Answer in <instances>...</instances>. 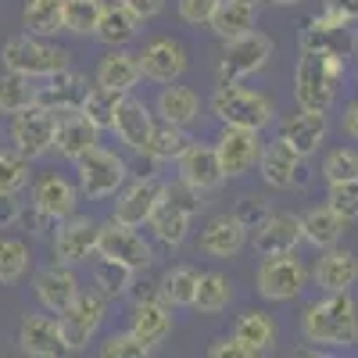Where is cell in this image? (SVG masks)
Listing matches in <instances>:
<instances>
[{
	"mask_svg": "<svg viewBox=\"0 0 358 358\" xmlns=\"http://www.w3.org/2000/svg\"><path fill=\"white\" fill-rule=\"evenodd\" d=\"M344 219L334 212L330 204H319V208H308V212L301 215V233H305V244L312 248H337L341 236H344Z\"/></svg>",
	"mask_w": 358,
	"mask_h": 358,
	"instance_id": "d6a6232c",
	"label": "cell"
},
{
	"mask_svg": "<svg viewBox=\"0 0 358 358\" xmlns=\"http://www.w3.org/2000/svg\"><path fill=\"white\" fill-rule=\"evenodd\" d=\"M322 25H355L358 22V0H322V11L315 15Z\"/></svg>",
	"mask_w": 358,
	"mask_h": 358,
	"instance_id": "681fc988",
	"label": "cell"
},
{
	"mask_svg": "<svg viewBox=\"0 0 358 358\" xmlns=\"http://www.w3.org/2000/svg\"><path fill=\"white\" fill-rule=\"evenodd\" d=\"M140 33V18L122 4V0H111V4H104L101 11V22L94 29V36L104 43V47H126L133 43Z\"/></svg>",
	"mask_w": 358,
	"mask_h": 358,
	"instance_id": "4dcf8cb0",
	"label": "cell"
},
{
	"mask_svg": "<svg viewBox=\"0 0 358 358\" xmlns=\"http://www.w3.org/2000/svg\"><path fill=\"white\" fill-rule=\"evenodd\" d=\"M86 90H90V83L79 72L65 69V72L47 76V83L36 90V104L47 108V111H69V108H79L83 104Z\"/></svg>",
	"mask_w": 358,
	"mask_h": 358,
	"instance_id": "83f0119b",
	"label": "cell"
},
{
	"mask_svg": "<svg viewBox=\"0 0 358 358\" xmlns=\"http://www.w3.org/2000/svg\"><path fill=\"white\" fill-rule=\"evenodd\" d=\"M341 79H344V57L319 54V50H301L297 69H294V101H297V108L330 115Z\"/></svg>",
	"mask_w": 358,
	"mask_h": 358,
	"instance_id": "7a4b0ae2",
	"label": "cell"
},
{
	"mask_svg": "<svg viewBox=\"0 0 358 358\" xmlns=\"http://www.w3.org/2000/svg\"><path fill=\"white\" fill-rule=\"evenodd\" d=\"M308 287V268L301 265L294 251L287 255H265V262L258 265V276H255V290L258 297L273 305H287L294 297H301Z\"/></svg>",
	"mask_w": 358,
	"mask_h": 358,
	"instance_id": "52a82bcc",
	"label": "cell"
},
{
	"mask_svg": "<svg viewBox=\"0 0 358 358\" xmlns=\"http://www.w3.org/2000/svg\"><path fill=\"white\" fill-rule=\"evenodd\" d=\"M201 201V194L197 190H190L187 183H165V194H162V201H158V208L151 212V219H147V226H151V233H155V241L158 244H165V248H179L187 241V233H190V222H194V215H197V204Z\"/></svg>",
	"mask_w": 358,
	"mask_h": 358,
	"instance_id": "277c9868",
	"label": "cell"
},
{
	"mask_svg": "<svg viewBox=\"0 0 358 358\" xmlns=\"http://www.w3.org/2000/svg\"><path fill=\"white\" fill-rule=\"evenodd\" d=\"M162 194H165V183H162L158 176H140V179H133L122 194H118L111 219L122 222V226H136L140 229V226H147L151 212L158 208Z\"/></svg>",
	"mask_w": 358,
	"mask_h": 358,
	"instance_id": "e0dca14e",
	"label": "cell"
},
{
	"mask_svg": "<svg viewBox=\"0 0 358 358\" xmlns=\"http://www.w3.org/2000/svg\"><path fill=\"white\" fill-rule=\"evenodd\" d=\"M326 204H330L344 222H355L358 219V179L330 183V190H326Z\"/></svg>",
	"mask_w": 358,
	"mask_h": 358,
	"instance_id": "7dc6e473",
	"label": "cell"
},
{
	"mask_svg": "<svg viewBox=\"0 0 358 358\" xmlns=\"http://www.w3.org/2000/svg\"><path fill=\"white\" fill-rule=\"evenodd\" d=\"M122 4H126L140 22H151V18H158V15L165 11V0H122Z\"/></svg>",
	"mask_w": 358,
	"mask_h": 358,
	"instance_id": "db71d44e",
	"label": "cell"
},
{
	"mask_svg": "<svg viewBox=\"0 0 358 358\" xmlns=\"http://www.w3.org/2000/svg\"><path fill=\"white\" fill-rule=\"evenodd\" d=\"M18 348L33 358H62L69 355V341L62 330V319L54 315H25L18 326Z\"/></svg>",
	"mask_w": 358,
	"mask_h": 358,
	"instance_id": "ac0fdd59",
	"label": "cell"
},
{
	"mask_svg": "<svg viewBox=\"0 0 358 358\" xmlns=\"http://www.w3.org/2000/svg\"><path fill=\"white\" fill-rule=\"evenodd\" d=\"M251 248L255 255H287V251H297V244L305 241L301 233V215L294 212H268L255 229H251Z\"/></svg>",
	"mask_w": 358,
	"mask_h": 358,
	"instance_id": "2e32d148",
	"label": "cell"
},
{
	"mask_svg": "<svg viewBox=\"0 0 358 358\" xmlns=\"http://www.w3.org/2000/svg\"><path fill=\"white\" fill-rule=\"evenodd\" d=\"M241 4H251V8H258V4H265V0H241Z\"/></svg>",
	"mask_w": 358,
	"mask_h": 358,
	"instance_id": "680465c9",
	"label": "cell"
},
{
	"mask_svg": "<svg viewBox=\"0 0 358 358\" xmlns=\"http://www.w3.org/2000/svg\"><path fill=\"white\" fill-rule=\"evenodd\" d=\"M190 147V136L183 126H172L165 118L155 115V129H151V140H147V158L155 162H176Z\"/></svg>",
	"mask_w": 358,
	"mask_h": 358,
	"instance_id": "ab89813d",
	"label": "cell"
},
{
	"mask_svg": "<svg viewBox=\"0 0 358 358\" xmlns=\"http://www.w3.org/2000/svg\"><path fill=\"white\" fill-rule=\"evenodd\" d=\"M233 337L241 341L255 358L258 355H268V351L276 348V319L268 315V312H262V308L244 312L241 319H236V326H233Z\"/></svg>",
	"mask_w": 358,
	"mask_h": 358,
	"instance_id": "1f68e13d",
	"label": "cell"
},
{
	"mask_svg": "<svg viewBox=\"0 0 358 358\" xmlns=\"http://www.w3.org/2000/svg\"><path fill=\"white\" fill-rule=\"evenodd\" d=\"M197 280H201V273L194 265H172V268H165V276L158 280L162 301L172 305V308H190L194 294H197Z\"/></svg>",
	"mask_w": 358,
	"mask_h": 358,
	"instance_id": "d590c367",
	"label": "cell"
},
{
	"mask_svg": "<svg viewBox=\"0 0 358 358\" xmlns=\"http://www.w3.org/2000/svg\"><path fill=\"white\" fill-rule=\"evenodd\" d=\"M22 219V208L15 201V194H0V229H11Z\"/></svg>",
	"mask_w": 358,
	"mask_h": 358,
	"instance_id": "11a10c76",
	"label": "cell"
},
{
	"mask_svg": "<svg viewBox=\"0 0 358 358\" xmlns=\"http://www.w3.org/2000/svg\"><path fill=\"white\" fill-rule=\"evenodd\" d=\"M29 187V158L18 151H0V194H18Z\"/></svg>",
	"mask_w": 358,
	"mask_h": 358,
	"instance_id": "f6af8a7d",
	"label": "cell"
},
{
	"mask_svg": "<svg viewBox=\"0 0 358 358\" xmlns=\"http://www.w3.org/2000/svg\"><path fill=\"white\" fill-rule=\"evenodd\" d=\"M126 179H129V165L118 158L115 151H104L101 143L76 162V183H79V194L86 201H108V197H115L118 190L126 187Z\"/></svg>",
	"mask_w": 358,
	"mask_h": 358,
	"instance_id": "8992f818",
	"label": "cell"
},
{
	"mask_svg": "<svg viewBox=\"0 0 358 358\" xmlns=\"http://www.w3.org/2000/svg\"><path fill=\"white\" fill-rule=\"evenodd\" d=\"M155 348L151 344H143L136 334H111V337H104V344H101V355L104 358H147Z\"/></svg>",
	"mask_w": 358,
	"mask_h": 358,
	"instance_id": "c3c4849f",
	"label": "cell"
},
{
	"mask_svg": "<svg viewBox=\"0 0 358 358\" xmlns=\"http://www.w3.org/2000/svg\"><path fill=\"white\" fill-rule=\"evenodd\" d=\"M140 79H143L140 57L129 54L126 47H111L101 62H97V72H94V83L111 86V90H118V94H129Z\"/></svg>",
	"mask_w": 358,
	"mask_h": 358,
	"instance_id": "f546056e",
	"label": "cell"
},
{
	"mask_svg": "<svg viewBox=\"0 0 358 358\" xmlns=\"http://www.w3.org/2000/svg\"><path fill=\"white\" fill-rule=\"evenodd\" d=\"M62 11H65V0H25L22 22L33 36H57V33H65Z\"/></svg>",
	"mask_w": 358,
	"mask_h": 358,
	"instance_id": "8d00e7d4",
	"label": "cell"
},
{
	"mask_svg": "<svg viewBox=\"0 0 358 358\" xmlns=\"http://www.w3.org/2000/svg\"><path fill=\"white\" fill-rule=\"evenodd\" d=\"M136 57H140L143 79H151V83H176L187 72V47L179 40H172V36L151 40Z\"/></svg>",
	"mask_w": 358,
	"mask_h": 358,
	"instance_id": "ffe728a7",
	"label": "cell"
},
{
	"mask_svg": "<svg viewBox=\"0 0 358 358\" xmlns=\"http://www.w3.org/2000/svg\"><path fill=\"white\" fill-rule=\"evenodd\" d=\"M212 115L222 126H241V129H268L276 122V104L268 94H258V90H248L241 83H219L212 101H208Z\"/></svg>",
	"mask_w": 358,
	"mask_h": 358,
	"instance_id": "3957f363",
	"label": "cell"
},
{
	"mask_svg": "<svg viewBox=\"0 0 358 358\" xmlns=\"http://www.w3.org/2000/svg\"><path fill=\"white\" fill-rule=\"evenodd\" d=\"M262 133L258 129H241V126H222L219 140H215V151H219V162H222V172L226 179H241L248 172L258 169V158H262Z\"/></svg>",
	"mask_w": 358,
	"mask_h": 358,
	"instance_id": "5bb4252c",
	"label": "cell"
},
{
	"mask_svg": "<svg viewBox=\"0 0 358 358\" xmlns=\"http://www.w3.org/2000/svg\"><path fill=\"white\" fill-rule=\"evenodd\" d=\"M129 334H136L143 344H165L172 334V305H165L162 297H151V301H133L129 312Z\"/></svg>",
	"mask_w": 358,
	"mask_h": 358,
	"instance_id": "4316f807",
	"label": "cell"
},
{
	"mask_svg": "<svg viewBox=\"0 0 358 358\" xmlns=\"http://www.w3.org/2000/svg\"><path fill=\"white\" fill-rule=\"evenodd\" d=\"M36 79L22 72H0V115H18L36 104Z\"/></svg>",
	"mask_w": 358,
	"mask_h": 358,
	"instance_id": "f35d334b",
	"label": "cell"
},
{
	"mask_svg": "<svg viewBox=\"0 0 358 358\" xmlns=\"http://www.w3.org/2000/svg\"><path fill=\"white\" fill-rule=\"evenodd\" d=\"M301 50H319V54L348 57L351 54V25H322V22L312 18L301 29Z\"/></svg>",
	"mask_w": 358,
	"mask_h": 358,
	"instance_id": "e575fe53",
	"label": "cell"
},
{
	"mask_svg": "<svg viewBox=\"0 0 358 358\" xmlns=\"http://www.w3.org/2000/svg\"><path fill=\"white\" fill-rule=\"evenodd\" d=\"M101 11H104V0H65V11H62L65 33L94 36V29L101 22Z\"/></svg>",
	"mask_w": 358,
	"mask_h": 358,
	"instance_id": "ee69618b",
	"label": "cell"
},
{
	"mask_svg": "<svg viewBox=\"0 0 358 358\" xmlns=\"http://www.w3.org/2000/svg\"><path fill=\"white\" fill-rule=\"evenodd\" d=\"M326 133H330V122H326V111H297V115H287V118H280V129H276V136L287 143V147H294L301 158H312L319 147H322V140H326Z\"/></svg>",
	"mask_w": 358,
	"mask_h": 358,
	"instance_id": "603a6c76",
	"label": "cell"
},
{
	"mask_svg": "<svg viewBox=\"0 0 358 358\" xmlns=\"http://www.w3.org/2000/svg\"><path fill=\"white\" fill-rule=\"evenodd\" d=\"M322 176H326V183L358 179V151L355 147H334V151L322 158Z\"/></svg>",
	"mask_w": 358,
	"mask_h": 358,
	"instance_id": "bcb514c9",
	"label": "cell"
},
{
	"mask_svg": "<svg viewBox=\"0 0 358 358\" xmlns=\"http://www.w3.org/2000/svg\"><path fill=\"white\" fill-rule=\"evenodd\" d=\"M122 97L126 94H118V90H111V86H101V83H94L86 90V97H83V104H79V111L94 122L101 133L104 129H111V122H115V111H118V104H122Z\"/></svg>",
	"mask_w": 358,
	"mask_h": 358,
	"instance_id": "60d3db41",
	"label": "cell"
},
{
	"mask_svg": "<svg viewBox=\"0 0 358 358\" xmlns=\"http://www.w3.org/2000/svg\"><path fill=\"white\" fill-rule=\"evenodd\" d=\"M301 337L334 351L358 344V301L351 297V290H337L326 294L322 301H312L301 312Z\"/></svg>",
	"mask_w": 358,
	"mask_h": 358,
	"instance_id": "6da1fadb",
	"label": "cell"
},
{
	"mask_svg": "<svg viewBox=\"0 0 358 358\" xmlns=\"http://www.w3.org/2000/svg\"><path fill=\"white\" fill-rule=\"evenodd\" d=\"M258 172H262V179H265L273 190H287V187H297V183L305 179V176H301V172H305V158L276 136V140H268V143L262 147Z\"/></svg>",
	"mask_w": 358,
	"mask_h": 358,
	"instance_id": "7402d4cb",
	"label": "cell"
},
{
	"mask_svg": "<svg viewBox=\"0 0 358 358\" xmlns=\"http://www.w3.org/2000/svg\"><path fill=\"white\" fill-rule=\"evenodd\" d=\"M265 4H273V8H294V4H301V0H265Z\"/></svg>",
	"mask_w": 358,
	"mask_h": 358,
	"instance_id": "6f0895ef",
	"label": "cell"
},
{
	"mask_svg": "<svg viewBox=\"0 0 358 358\" xmlns=\"http://www.w3.org/2000/svg\"><path fill=\"white\" fill-rule=\"evenodd\" d=\"M255 22H258V8L241 4V0H219V8H215V15H212L208 25H212V33L226 43V40H236V36L251 33Z\"/></svg>",
	"mask_w": 358,
	"mask_h": 358,
	"instance_id": "836d02e7",
	"label": "cell"
},
{
	"mask_svg": "<svg viewBox=\"0 0 358 358\" xmlns=\"http://www.w3.org/2000/svg\"><path fill=\"white\" fill-rule=\"evenodd\" d=\"M97 255L129 265L133 273H147V268L155 265V248H151V241H143V233H136V226H122V222H115V219H108V222L101 226Z\"/></svg>",
	"mask_w": 358,
	"mask_h": 358,
	"instance_id": "9c48e42d",
	"label": "cell"
},
{
	"mask_svg": "<svg viewBox=\"0 0 358 358\" xmlns=\"http://www.w3.org/2000/svg\"><path fill=\"white\" fill-rule=\"evenodd\" d=\"M276 43L273 36L258 33V29H251V33L236 36V40H226L222 54H219V83H241L244 76H255L268 65V57H273Z\"/></svg>",
	"mask_w": 358,
	"mask_h": 358,
	"instance_id": "ba28073f",
	"label": "cell"
},
{
	"mask_svg": "<svg viewBox=\"0 0 358 358\" xmlns=\"http://www.w3.org/2000/svg\"><path fill=\"white\" fill-rule=\"evenodd\" d=\"M133 268L129 265H122V262H115V258H97V265H94V283H97V290L104 294V297H122V294H129V287H133Z\"/></svg>",
	"mask_w": 358,
	"mask_h": 358,
	"instance_id": "7bdbcfd3",
	"label": "cell"
},
{
	"mask_svg": "<svg viewBox=\"0 0 358 358\" xmlns=\"http://www.w3.org/2000/svg\"><path fill=\"white\" fill-rule=\"evenodd\" d=\"M4 69L33 76V79H47L54 72L69 69V50L47 43V36H33V33H18L4 43Z\"/></svg>",
	"mask_w": 358,
	"mask_h": 358,
	"instance_id": "5b68a950",
	"label": "cell"
},
{
	"mask_svg": "<svg viewBox=\"0 0 358 358\" xmlns=\"http://www.w3.org/2000/svg\"><path fill=\"white\" fill-rule=\"evenodd\" d=\"M155 115L165 118V122H172V126L190 129L197 118H201V97L194 94L190 86L162 83V94H158V101H155Z\"/></svg>",
	"mask_w": 358,
	"mask_h": 358,
	"instance_id": "f1b7e54d",
	"label": "cell"
},
{
	"mask_svg": "<svg viewBox=\"0 0 358 358\" xmlns=\"http://www.w3.org/2000/svg\"><path fill=\"white\" fill-rule=\"evenodd\" d=\"M11 143H15V151L25 155L29 162H36L43 155L54 151V111L33 104V108H25L18 115H11Z\"/></svg>",
	"mask_w": 358,
	"mask_h": 358,
	"instance_id": "7c38bea8",
	"label": "cell"
},
{
	"mask_svg": "<svg viewBox=\"0 0 358 358\" xmlns=\"http://www.w3.org/2000/svg\"><path fill=\"white\" fill-rule=\"evenodd\" d=\"M176 169H179V183H187L197 194H212L226 183V172H222L215 143L190 140V147L176 158Z\"/></svg>",
	"mask_w": 358,
	"mask_h": 358,
	"instance_id": "4fadbf2b",
	"label": "cell"
},
{
	"mask_svg": "<svg viewBox=\"0 0 358 358\" xmlns=\"http://www.w3.org/2000/svg\"><path fill=\"white\" fill-rule=\"evenodd\" d=\"M33 287H36V297H40V305L47 308V312H54V315H62L76 297H79V280H76V273H72V265H65V262H50V265H43L40 273H36V280H33Z\"/></svg>",
	"mask_w": 358,
	"mask_h": 358,
	"instance_id": "cb8c5ba5",
	"label": "cell"
},
{
	"mask_svg": "<svg viewBox=\"0 0 358 358\" xmlns=\"http://www.w3.org/2000/svg\"><path fill=\"white\" fill-rule=\"evenodd\" d=\"M344 133H348L351 140H358V101H351V104L344 108Z\"/></svg>",
	"mask_w": 358,
	"mask_h": 358,
	"instance_id": "9f6ffc18",
	"label": "cell"
},
{
	"mask_svg": "<svg viewBox=\"0 0 358 358\" xmlns=\"http://www.w3.org/2000/svg\"><path fill=\"white\" fill-rule=\"evenodd\" d=\"M151 129H155V115L143 101L136 97H122L115 111V122H111V133L118 136V143H126L133 155H147V140H151Z\"/></svg>",
	"mask_w": 358,
	"mask_h": 358,
	"instance_id": "d4e9b609",
	"label": "cell"
},
{
	"mask_svg": "<svg viewBox=\"0 0 358 358\" xmlns=\"http://www.w3.org/2000/svg\"><path fill=\"white\" fill-rule=\"evenodd\" d=\"M104 315H108V297L101 290H79L76 301L57 315L62 319V330H65V341H69V351H83L94 341Z\"/></svg>",
	"mask_w": 358,
	"mask_h": 358,
	"instance_id": "8fae6325",
	"label": "cell"
},
{
	"mask_svg": "<svg viewBox=\"0 0 358 358\" xmlns=\"http://www.w3.org/2000/svg\"><path fill=\"white\" fill-rule=\"evenodd\" d=\"M248 226L236 219L233 212H219L204 222L201 236H197V248L212 258H236L244 248H248Z\"/></svg>",
	"mask_w": 358,
	"mask_h": 358,
	"instance_id": "d6986e66",
	"label": "cell"
},
{
	"mask_svg": "<svg viewBox=\"0 0 358 358\" xmlns=\"http://www.w3.org/2000/svg\"><path fill=\"white\" fill-rule=\"evenodd\" d=\"M97 143H101V129L90 122L79 108L54 111V151L62 155L65 162L76 165L86 151H94Z\"/></svg>",
	"mask_w": 358,
	"mask_h": 358,
	"instance_id": "9a60e30c",
	"label": "cell"
},
{
	"mask_svg": "<svg viewBox=\"0 0 358 358\" xmlns=\"http://www.w3.org/2000/svg\"><path fill=\"white\" fill-rule=\"evenodd\" d=\"M79 197H83L79 183H72V179L62 176V172H47L33 183V208L43 212V215H50V219H57V222L76 215Z\"/></svg>",
	"mask_w": 358,
	"mask_h": 358,
	"instance_id": "44dd1931",
	"label": "cell"
},
{
	"mask_svg": "<svg viewBox=\"0 0 358 358\" xmlns=\"http://www.w3.org/2000/svg\"><path fill=\"white\" fill-rule=\"evenodd\" d=\"M312 280L322 294H337V290H351L358 283V258L348 248H322L315 268H312Z\"/></svg>",
	"mask_w": 358,
	"mask_h": 358,
	"instance_id": "484cf974",
	"label": "cell"
},
{
	"mask_svg": "<svg viewBox=\"0 0 358 358\" xmlns=\"http://www.w3.org/2000/svg\"><path fill=\"white\" fill-rule=\"evenodd\" d=\"M179 18H183L187 25H208L219 8V0H179Z\"/></svg>",
	"mask_w": 358,
	"mask_h": 358,
	"instance_id": "f907efd6",
	"label": "cell"
},
{
	"mask_svg": "<svg viewBox=\"0 0 358 358\" xmlns=\"http://www.w3.org/2000/svg\"><path fill=\"white\" fill-rule=\"evenodd\" d=\"M208 355H212V358H255L236 337H219L212 348H208Z\"/></svg>",
	"mask_w": 358,
	"mask_h": 358,
	"instance_id": "f5cc1de1",
	"label": "cell"
},
{
	"mask_svg": "<svg viewBox=\"0 0 358 358\" xmlns=\"http://www.w3.org/2000/svg\"><path fill=\"white\" fill-rule=\"evenodd\" d=\"M233 215L241 219L248 229H255V226L268 215V204H265V201H258V197H244L241 204H236V212H233Z\"/></svg>",
	"mask_w": 358,
	"mask_h": 358,
	"instance_id": "816d5d0a",
	"label": "cell"
},
{
	"mask_svg": "<svg viewBox=\"0 0 358 358\" xmlns=\"http://www.w3.org/2000/svg\"><path fill=\"white\" fill-rule=\"evenodd\" d=\"M29 244L22 236H0V287H11L29 273Z\"/></svg>",
	"mask_w": 358,
	"mask_h": 358,
	"instance_id": "b9f144b4",
	"label": "cell"
},
{
	"mask_svg": "<svg viewBox=\"0 0 358 358\" xmlns=\"http://www.w3.org/2000/svg\"><path fill=\"white\" fill-rule=\"evenodd\" d=\"M229 305H233V283L222 273H201L190 308H197L201 315H222Z\"/></svg>",
	"mask_w": 358,
	"mask_h": 358,
	"instance_id": "74e56055",
	"label": "cell"
},
{
	"mask_svg": "<svg viewBox=\"0 0 358 358\" xmlns=\"http://www.w3.org/2000/svg\"><path fill=\"white\" fill-rule=\"evenodd\" d=\"M97 241H101V222L90 215H69L57 222V229L50 233V251L54 262L65 265H79L86 258L97 255Z\"/></svg>",
	"mask_w": 358,
	"mask_h": 358,
	"instance_id": "30bf717a",
	"label": "cell"
}]
</instances>
